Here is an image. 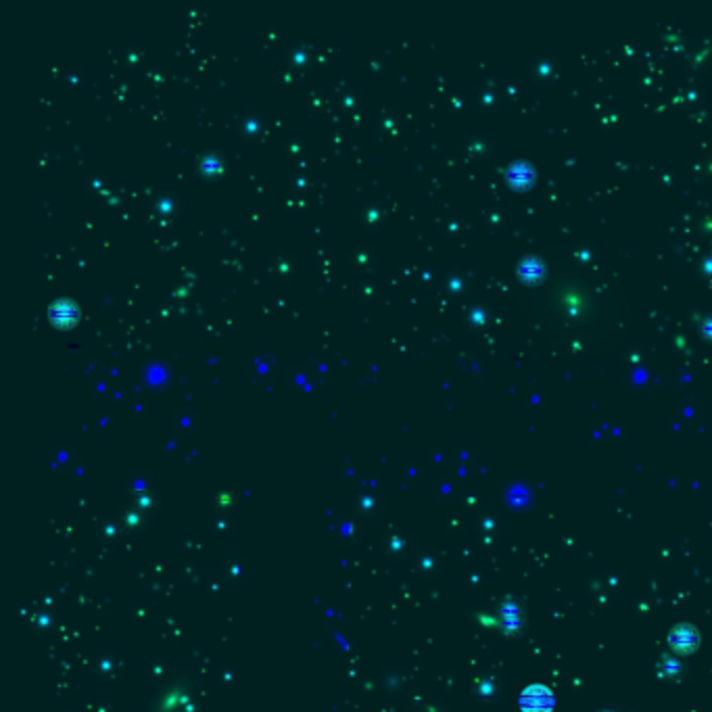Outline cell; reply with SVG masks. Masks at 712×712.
<instances>
[{
    "label": "cell",
    "mask_w": 712,
    "mask_h": 712,
    "mask_svg": "<svg viewBox=\"0 0 712 712\" xmlns=\"http://www.w3.org/2000/svg\"><path fill=\"white\" fill-rule=\"evenodd\" d=\"M518 704H521L523 712H554L556 696L547 685L535 683V685H528L521 694Z\"/></svg>",
    "instance_id": "6da1fadb"
},
{
    "label": "cell",
    "mask_w": 712,
    "mask_h": 712,
    "mask_svg": "<svg viewBox=\"0 0 712 712\" xmlns=\"http://www.w3.org/2000/svg\"><path fill=\"white\" fill-rule=\"evenodd\" d=\"M499 627L504 629L506 635H521L525 631V610L523 603L514 598H506V601L499 606Z\"/></svg>",
    "instance_id": "7a4b0ae2"
},
{
    "label": "cell",
    "mask_w": 712,
    "mask_h": 712,
    "mask_svg": "<svg viewBox=\"0 0 712 712\" xmlns=\"http://www.w3.org/2000/svg\"><path fill=\"white\" fill-rule=\"evenodd\" d=\"M700 641H702V635L694 625H685V623L677 625L669 633V645L677 656H685V654L696 652L700 647Z\"/></svg>",
    "instance_id": "3957f363"
},
{
    "label": "cell",
    "mask_w": 712,
    "mask_h": 712,
    "mask_svg": "<svg viewBox=\"0 0 712 712\" xmlns=\"http://www.w3.org/2000/svg\"><path fill=\"white\" fill-rule=\"evenodd\" d=\"M48 318L59 328L72 326L75 320H77V305L72 299H67V297L52 301V305L48 307Z\"/></svg>",
    "instance_id": "277c9868"
},
{
    "label": "cell",
    "mask_w": 712,
    "mask_h": 712,
    "mask_svg": "<svg viewBox=\"0 0 712 712\" xmlns=\"http://www.w3.org/2000/svg\"><path fill=\"white\" fill-rule=\"evenodd\" d=\"M658 673L669 681H679L685 673V664L677 654H667V656H662V660L658 664Z\"/></svg>",
    "instance_id": "5b68a950"
},
{
    "label": "cell",
    "mask_w": 712,
    "mask_h": 712,
    "mask_svg": "<svg viewBox=\"0 0 712 712\" xmlns=\"http://www.w3.org/2000/svg\"><path fill=\"white\" fill-rule=\"evenodd\" d=\"M533 178H535L533 167H530L528 163H523V161L514 163V165L510 167V172H508V180H510L514 187H526V184H530Z\"/></svg>",
    "instance_id": "8992f818"
},
{
    "label": "cell",
    "mask_w": 712,
    "mask_h": 712,
    "mask_svg": "<svg viewBox=\"0 0 712 712\" xmlns=\"http://www.w3.org/2000/svg\"><path fill=\"white\" fill-rule=\"evenodd\" d=\"M521 274L526 280H535L543 274V263L539 257H526L525 262L521 263Z\"/></svg>",
    "instance_id": "52a82bcc"
},
{
    "label": "cell",
    "mask_w": 712,
    "mask_h": 712,
    "mask_svg": "<svg viewBox=\"0 0 712 712\" xmlns=\"http://www.w3.org/2000/svg\"><path fill=\"white\" fill-rule=\"evenodd\" d=\"M704 333H706V337H712V318L704 322Z\"/></svg>",
    "instance_id": "ba28073f"
},
{
    "label": "cell",
    "mask_w": 712,
    "mask_h": 712,
    "mask_svg": "<svg viewBox=\"0 0 712 712\" xmlns=\"http://www.w3.org/2000/svg\"><path fill=\"white\" fill-rule=\"evenodd\" d=\"M600 712H616L614 708H603V711H600Z\"/></svg>",
    "instance_id": "9c48e42d"
}]
</instances>
